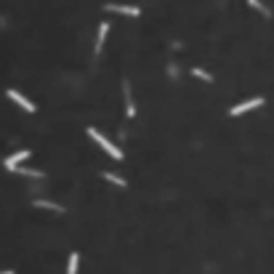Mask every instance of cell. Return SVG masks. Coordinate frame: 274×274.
Returning a JSON list of instances; mask_svg holds the SVG:
<instances>
[{"label": "cell", "instance_id": "obj_1", "mask_svg": "<svg viewBox=\"0 0 274 274\" xmlns=\"http://www.w3.org/2000/svg\"><path fill=\"white\" fill-rule=\"evenodd\" d=\"M88 136H91L93 141H96V144H99V147H101V149H104L106 154H109V157H112V160H123V152H120V149H117V147L112 144V141H109V139H106V136H101V133H99V130H96V128H88Z\"/></svg>", "mask_w": 274, "mask_h": 274}, {"label": "cell", "instance_id": "obj_2", "mask_svg": "<svg viewBox=\"0 0 274 274\" xmlns=\"http://www.w3.org/2000/svg\"><path fill=\"white\" fill-rule=\"evenodd\" d=\"M258 106H264V99H261V96L250 99V101H242V104H234L232 109H229V117H240V115H245L250 109H258Z\"/></svg>", "mask_w": 274, "mask_h": 274}, {"label": "cell", "instance_id": "obj_3", "mask_svg": "<svg viewBox=\"0 0 274 274\" xmlns=\"http://www.w3.org/2000/svg\"><path fill=\"white\" fill-rule=\"evenodd\" d=\"M6 96H8L11 101H14V104H19V106H21V109H24V112H30V115L35 112V104H32V101H30L27 96H21L19 91H14V88H8V91H6Z\"/></svg>", "mask_w": 274, "mask_h": 274}, {"label": "cell", "instance_id": "obj_4", "mask_svg": "<svg viewBox=\"0 0 274 274\" xmlns=\"http://www.w3.org/2000/svg\"><path fill=\"white\" fill-rule=\"evenodd\" d=\"M30 154H32L30 149H21V152H16V154H11V157H6V168H8V171H16L19 162H24Z\"/></svg>", "mask_w": 274, "mask_h": 274}, {"label": "cell", "instance_id": "obj_5", "mask_svg": "<svg viewBox=\"0 0 274 274\" xmlns=\"http://www.w3.org/2000/svg\"><path fill=\"white\" fill-rule=\"evenodd\" d=\"M123 96H125V115L133 117L136 115V104H133V93H130V83H123Z\"/></svg>", "mask_w": 274, "mask_h": 274}, {"label": "cell", "instance_id": "obj_6", "mask_svg": "<svg viewBox=\"0 0 274 274\" xmlns=\"http://www.w3.org/2000/svg\"><path fill=\"white\" fill-rule=\"evenodd\" d=\"M106 11H115V14H125V16H139V14H141L136 6H120V3H106Z\"/></svg>", "mask_w": 274, "mask_h": 274}, {"label": "cell", "instance_id": "obj_7", "mask_svg": "<svg viewBox=\"0 0 274 274\" xmlns=\"http://www.w3.org/2000/svg\"><path fill=\"white\" fill-rule=\"evenodd\" d=\"M106 32H109V21H101V27H99V35H96V56H99V53H101V48H104Z\"/></svg>", "mask_w": 274, "mask_h": 274}, {"label": "cell", "instance_id": "obj_8", "mask_svg": "<svg viewBox=\"0 0 274 274\" xmlns=\"http://www.w3.org/2000/svg\"><path fill=\"white\" fill-rule=\"evenodd\" d=\"M77 261H80V256H77V253H72V256H69V264H67V274H77Z\"/></svg>", "mask_w": 274, "mask_h": 274}, {"label": "cell", "instance_id": "obj_9", "mask_svg": "<svg viewBox=\"0 0 274 274\" xmlns=\"http://www.w3.org/2000/svg\"><path fill=\"white\" fill-rule=\"evenodd\" d=\"M38 208H48V210H56V213H62V205H56V202H45V200H38L35 202Z\"/></svg>", "mask_w": 274, "mask_h": 274}, {"label": "cell", "instance_id": "obj_10", "mask_svg": "<svg viewBox=\"0 0 274 274\" xmlns=\"http://www.w3.org/2000/svg\"><path fill=\"white\" fill-rule=\"evenodd\" d=\"M248 3H250V8H256V11H261L264 16H269V8H266L264 3H261V0H248Z\"/></svg>", "mask_w": 274, "mask_h": 274}, {"label": "cell", "instance_id": "obj_11", "mask_svg": "<svg viewBox=\"0 0 274 274\" xmlns=\"http://www.w3.org/2000/svg\"><path fill=\"white\" fill-rule=\"evenodd\" d=\"M192 75H195V77H200V80H205V83H213V77L205 72V69H200V67H195V69H192Z\"/></svg>", "mask_w": 274, "mask_h": 274}, {"label": "cell", "instance_id": "obj_12", "mask_svg": "<svg viewBox=\"0 0 274 274\" xmlns=\"http://www.w3.org/2000/svg\"><path fill=\"white\" fill-rule=\"evenodd\" d=\"M104 178H106V181H112V184H117V186H125V181L120 176H115V173H104Z\"/></svg>", "mask_w": 274, "mask_h": 274}, {"label": "cell", "instance_id": "obj_13", "mask_svg": "<svg viewBox=\"0 0 274 274\" xmlns=\"http://www.w3.org/2000/svg\"><path fill=\"white\" fill-rule=\"evenodd\" d=\"M0 274H14V271H0Z\"/></svg>", "mask_w": 274, "mask_h": 274}]
</instances>
